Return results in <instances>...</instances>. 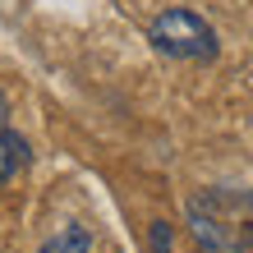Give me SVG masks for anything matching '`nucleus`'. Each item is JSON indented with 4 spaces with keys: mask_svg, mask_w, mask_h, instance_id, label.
<instances>
[{
    "mask_svg": "<svg viewBox=\"0 0 253 253\" xmlns=\"http://www.w3.org/2000/svg\"><path fill=\"white\" fill-rule=\"evenodd\" d=\"M147 42H152L161 55H170V60H212V55H216L212 23H207L203 14H193V9H166V14H157L152 28H147Z\"/></svg>",
    "mask_w": 253,
    "mask_h": 253,
    "instance_id": "f03ea898",
    "label": "nucleus"
},
{
    "mask_svg": "<svg viewBox=\"0 0 253 253\" xmlns=\"http://www.w3.org/2000/svg\"><path fill=\"white\" fill-rule=\"evenodd\" d=\"M5 115H9V101H5V92H0V129H5Z\"/></svg>",
    "mask_w": 253,
    "mask_h": 253,
    "instance_id": "423d86ee",
    "label": "nucleus"
},
{
    "mask_svg": "<svg viewBox=\"0 0 253 253\" xmlns=\"http://www.w3.org/2000/svg\"><path fill=\"white\" fill-rule=\"evenodd\" d=\"M87 249H92V235H87L83 226H65L55 240H46L37 253H87Z\"/></svg>",
    "mask_w": 253,
    "mask_h": 253,
    "instance_id": "20e7f679",
    "label": "nucleus"
},
{
    "mask_svg": "<svg viewBox=\"0 0 253 253\" xmlns=\"http://www.w3.org/2000/svg\"><path fill=\"white\" fill-rule=\"evenodd\" d=\"M28 138L23 133H14V129H0V189H5L14 175H19L23 166H28Z\"/></svg>",
    "mask_w": 253,
    "mask_h": 253,
    "instance_id": "7ed1b4c3",
    "label": "nucleus"
},
{
    "mask_svg": "<svg viewBox=\"0 0 253 253\" xmlns=\"http://www.w3.org/2000/svg\"><path fill=\"white\" fill-rule=\"evenodd\" d=\"M147 244H152V253H175V230L166 226V221H152V230H147Z\"/></svg>",
    "mask_w": 253,
    "mask_h": 253,
    "instance_id": "39448f33",
    "label": "nucleus"
},
{
    "mask_svg": "<svg viewBox=\"0 0 253 253\" xmlns=\"http://www.w3.org/2000/svg\"><path fill=\"white\" fill-rule=\"evenodd\" d=\"M184 212L203 253H253V189H198Z\"/></svg>",
    "mask_w": 253,
    "mask_h": 253,
    "instance_id": "f257e3e1",
    "label": "nucleus"
}]
</instances>
